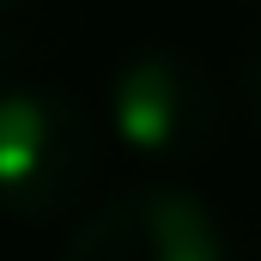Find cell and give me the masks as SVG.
<instances>
[{"label":"cell","instance_id":"cell-5","mask_svg":"<svg viewBox=\"0 0 261 261\" xmlns=\"http://www.w3.org/2000/svg\"><path fill=\"white\" fill-rule=\"evenodd\" d=\"M6 61H12V49H6V37H0V79H6ZM6 91V85H0Z\"/></svg>","mask_w":261,"mask_h":261},{"label":"cell","instance_id":"cell-4","mask_svg":"<svg viewBox=\"0 0 261 261\" xmlns=\"http://www.w3.org/2000/svg\"><path fill=\"white\" fill-rule=\"evenodd\" d=\"M237 85H243V103H249V116H255V128H261V24L249 31V43L237 55Z\"/></svg>","mask_w":261,"mask_h":261},{"label":"cell","instance_id":"cell-1","mask_svg":"<svg viewBox=\"0 0 261 261\" xmlns=\"http://www.w3.org/2000/svg\"><path fill=\"white\" fill-rule=\"evenodd\" d=\"M103 164L91 110L61 85L0 91V213L18 225H49L91 195Z\"/></svg>","mask_w":261,"mask_h":261},{"label":"cell","instance_id":"cell-2","mask_svg":"<svg viewBox=\"0 0 261 261\" xmlns=\"http://www.w3.org/2000/svg\"><path fill=\"white\" fill-rule=\"evenodd\" d=\"M103 116L128 152L182 164L213 152V140L225 134V97L200 55L176 43H140L116 61L103 85Z\"/></svg>","mask_w":261,"mask_h":261},{"label":"cell","instance_id":"cell-3","mask_svg":"<svg viewBox=\"0 0 261 261\" xmlns=\"http://www.w3.org/2000/svg\"><path fill=\"white\" fill-rule=\"evenodd\" d=\"M61 261H231V237L195 189L140 182L103 200L67 237Z\"/></svg>","mask_w":261,"mask_h":261},{"label":"cell","instance_id":"cell-6","mask_svg":"<svg viewBox=\"0 0 261 261\" xmlns=\"http://www.w3.org/2000/svg\"><path fill=\"white\" fill-rule=\"evenodd\" d=\"M12 6H18V0H0V12H12Z\"/></svg>","mask_w":261,"mask_h":261}]
</instances>
